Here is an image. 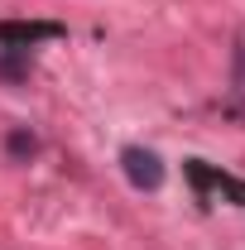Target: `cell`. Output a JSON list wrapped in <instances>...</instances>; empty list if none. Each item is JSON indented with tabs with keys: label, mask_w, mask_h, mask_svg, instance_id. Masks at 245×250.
I'll list each match as a JSON object with an SVG mask.
<instances>
[{
	"label": "cell",
	"mask_w": 245,
	"mask_h": 250,
	"mask_svg": "<svg viewBox=\"0 0 245 250\" xmlns=\"http://www.w3.org/2000/svg\"><path fill=\"white\" fill-rule=\"evenodd\" d=\"M34 149H39V140H34L29 130H10L5 135V154L10 159H34Z\"/></svg>",
	"instance_id": "3957f363"
},
{
	"label": "cell",
	"mask_w": 245,
	"mask_h": 250,
	"mask_svg": "<svg viewBox=\"0 0 245 250\" xmlns=\"http://www.w3.org/2000/svg\"><path fill=\"white\" fill-rule=\"evenodd\" d=\"M231 87H236V101H241V111H245V34H241V43H236V72H231Z\"/></svg>",
	"instance_id": "277c9868"
},
{
	"label": "cell",
	"mask_w": 245,
	"mask_h": 250,
	"mask_svg": "<svg viewBox=\"0 0 245 250\" xmlns=\"http://www.w3.org/2000/svg\"><path fill=\"white\" fill-rule=\"evenodd\" d=\"M121 164H125V178L135 188H144V192H154V188L163 183V164H159V154L154 149H140V145H130L121 154Z\"/></svg>",
	"instance_id": "6da1fadb"
},
{
	"label": "cell",
	"mask_w": 245,
	"mask_h": 250,
	"mask_svg": "<svg viewBox=\"0 0 245 250\" xmlns=\"http://www.w3.org/2000/svg\"><path fill=\"white\" fill-rule=\"evenodd\" d=\"M29 48H5L0 53V77L5 82H20V77H29V58H24Z\"/></svg>",
	"instance_id": "7a4b0ae2"
}]
</instances>
